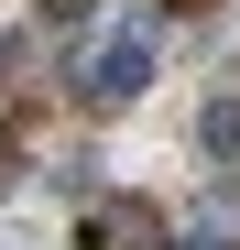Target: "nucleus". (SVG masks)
<instances>
[{"label": "nucleus", "mask_w": 240, "mask_h": 250, "mask_svg": "<svg viewBox=\"0 0 240 250\" xmlns=\"http://www.w3.org/2000/svg\"><path fill=\"white\" fill-rule=\"evenodd\" d=\"M98 11V0H44V22H88Z\"/></svg>", "instance_id": "obj_5"}, {"label": "nucleus", "mask_w": 240, "mask_h": 250, "mask_svg": "<svg viewBox=\"0 0 240 250\" xmlns=\"http://www.w3.org/2000/svg\"><path fill=\"white\" fill-rule=\"evenodd\" d=\"M175 250H229V229H186V239H175Z\"/></svg>", "instance_id": "obj_6"}, {"label": "nucleus", "mask_w": 240, "mask_h": 250, "mask_svg": "<svg viewBox=\"0 0 240 250\" xmlns=\"http://www.w3.org/2000/svg\"><path fill=\"white\" fill-rule=\"evenodd\" d=\"M22 174H33V163H22V152H11V142H0V196H11V185H22Z\"/></svg>", "instance_id": "obj_4"}, {"label": "nucleus", "mask_w": 240, "mask_h": 250, "mask_svg": "<svg viewBox=\"0 0 240 250\" xmlns=\"http://www.w3.org/2000/svg\"><path fill=\"white\" fill-rule=\"evenodd\" d=\"M196 152H208V163H240V98H218L208 120H196Z\"/></svg>", "instance_id": "obj_3"}, {"label": "nucleus", "mask_w": 240, "mask_h": 250, "mask_svg": "<svg viewBox=\"0 0 240 250\" xmlns=\"http://www.w3.org/2000/svg\"><path fill=\"white\" fill-rule=\"evenodd\" d=\"M142 87H153V33H109V44L76 65V98L88 109H131Z\"/></svg>", "instance_id": "obj_1"}, {"label": "nucleus", "mask_w": 240, "mask_h": 250, "mask_svg": "<svg viewBox=\"0 0 240 250\" xmlns=\"http://www.w3.org/2000/svg\"><path fill=\"white\" fill-rule=\"evenodd\" d=\"M76 250H175V239L153 196H98V207H76Z\"/></svg>", "instance_id": "obj_2"}, {"label": "nucleus", "mask_w": 240, "mask_h": 250, "mask_svg": "<svg viewBox=\"0 0 240 250\" xmlns=\"http://www.w3.org/2000/svg\"><path fill=\"white\" fill-rule=\"evenodd\" d=\"M164 11H218V0H164Z\"/></svg>", "instance_id": "obj_7"}]
</instances>
